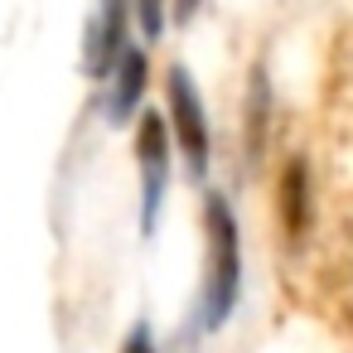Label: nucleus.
<instances>
[{
    "label": "nucleus",
    "instance_id": "obj_1",
    "mask_svg": "<svg viewBox=\"0 0 353 353\" xmlns=\"http://www.w3.org/2000/svg\"><path fill=\"white\" fill-rule=\"evenodd\" d=\"M203 295H199V319L203 329H218L232 319L237 295H242V232L232 218V203L223 194L203 199Z\"/></svg>",
    "mask_w": 353,
    "mask_h": 353
},
{
    "label": "nucleus",
    "instance_id": "obj_8",
    "mask_svg": "<svg viewBox=\"0 0 353 353\" xmlns=\"http://www.w3.org/2000/svg\"><path fill=\"white\" fill-rule=\"evenodd\" d=\"M121 353H160V348H155V339H150V329H145V324H136V329L126 334V343H121Z\"/></svg>",
    "mask_w": 353,
    "mask_h": 353
},
{
    "label": "nucleus",
    "instance_id": "obj_4",
    "mask_svg": "<svg viewBox=\"0 0 353 353\" xmlns=\"http://www.w3.org/2000/svg\"><path fill=\"white\" fill-rule=\"evenodd\" d=\"M126 25H131V0H97V10L88 20V39H83V73L88 78H112L117 59L131 49Z\"/></svg>",
    "mask_w": 353,
    "mask_h": 353
},
{
    "label": "nucleus",
    "instance_id": "obj_6",
    "mask_svg": "<svg viewBox=\"0 0 353 353\" xmlns=\"http://www.w3.org/2000/svg\"><path fill=\"white\" fill-rule=\"evenodd\" d=\"M145 54L131 44L121 59H117V68H112V97H107V112H112V121H126V117H136V107H141V92H145Z\"/></svg>",
    "mask_w": 353,
    "mask_h": 353
},
{
    "label": "nucleus",
    "instance_id": "obj_9",
    "mask_svg": "<svg viewBox=\"0 0 353 353\" xmlns=\"http://www.w3.org/2000/svg\"><path fill=\"white\" fill-rule=\"evenodd\" d=\"M170 6H174V20H179V25H189V20H194V10L203 6V0H170Z\"/></svg>",
    "mask_w": 353,
    "mask_h": 353
},
{
    "label": "nucleus",
    "instance_id": "obj_3",
    "mask_svg": "<svg viewBox=\"0 0 353 353\" xmlns=\"http://www.w3.org/2000/svg\"><path fill=\"white\" fill-rule=\"evenodd\" d=\"M165 107H170L165 117H170V131H174L179 150H184L189 170L203 174L208 170V117H203V97H199L189 68H170V78H165Z\"/></svg>",
    "mask_w": 353,
    "mask_h": 353
},
{
    "label": "nucleus",
    "instance_id": "obj_5",
    "mask_svg": "<svg viewBox=\"0 0 353 353\" xmlns=\"http://www.w3.org/2000/svg\"><path fill=\"white\" fill-rule=\"evenodd\" d=\"M276 208H281L285 237L300 242L305 228H310V165H305V160H290V165H285L281 189H276Z\"/></svg>",
    "mask_w": 353,
    "mask_h": 353
},
{
    "label": "nucleus",
    "instance_id": "obj_2",
    "mask_svg": "<svg viewBox=\"0 0 353 353\" xmlns=\"http://www.w3.org/2000/svg\"><path fill=\"white\" fill-rule=\"evenodd\" d=\"M136 170H141V232H155L165 184H170V121L165 112H145L136 126Z\"/></svg>",
    "mask_w": 353,
    "mask_h": 353
},
{
    "label": "nucleus",
    "instance_id": "obj_7",
    "mask_svg": "<svg viewBox=\"0 0 353 353\" xmlns=\"http://www.w3.org/2000/svg\"><path fill=\"white\" fill-rule=\"evenodd\" d=\"M165 6H170V0H131V10H136L145 39H160L165 34Z\"/></svg>",
    "mask_w": 353,
    "mask_h": 353
}]
</instances>
